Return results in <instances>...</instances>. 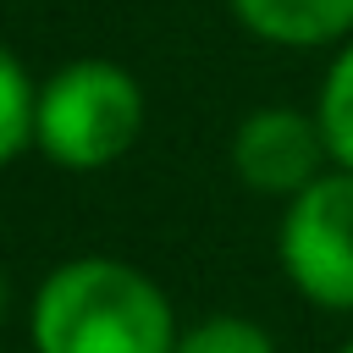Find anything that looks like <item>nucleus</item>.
I'll list each match as a JSON object with an SVG mask.
<instances>
[{"mask_svg":"<svg viewBox=\"0 0 353 353\" xmlns=\"http://www.w3.org/2000/svg\"><path fill=\"white\" fill-rule=\"evenodd\" d=\"M39 353H176L165 292L121 259H72L33 298Z\"/></svg>","mask_w":353,"mask_h":353,"instance_id":"1","label":"nucleus"},{"mask_svg":"<svg viewBox=\"0 0 353 353\" xmlns=\"http://www.w3.org/2000/svg\"><path fill=\"white\" fill-rule=\"evenodd\" d=\"M143 127V94L116 61H66L33 110V143L66 171H99L132 149Z\"/></svg>","mask_w":353,"mask_h":353,"instance_id":"2","label":"nucleus"},{"mask_svg":"<svg viewBox=\"0 0 353 353\" xmlns=\"http://www.w3.org/2000/svg\"><path fill=\"white\" fill-rule=\"evenodd\" d=\"M281 265L309 303L353 309V171L314 176L281 221Z\"/></svg>","mask_w":353,"mask_h":353,"instance_id":"3","label":"nucleus"},{"mask_svg":"<svg viewBox=\"0 0 353 353\" xmlns=\"http://www.w3.org/2000/svg\"><path fill=\"white\" fill-rule=\"evenodd\" d=\"M325 154L331 149H325L320 121H309L303 110H287V105L254 110L232 138V165L254 193H287V199L303 193Z\"/></svg>","mask_w":353,"mask_h":353,"instance_id":"4","label":"nucleus"},{"mask_svg":"<svg viewBox=\"0 0 353 353\" xmlns=\"http://www.w3.org/2000/svg\"><path fill=\"white\" fill-rule=\"evenodd\" d=\"M232 11L270 44H325L353 28V0H232Z\"/></svg>","mask_w":353,"mask_h":353,"instance_id":"5","label":"nucleus"},{"mask_svg":"<svg viewBox=\"0 0 353 353\" xmlns=\"http://www.w3.org/2000/svg\"><path fill=\"white\" fill-rule=\"evenodd\" d=\"M33 110H39V88L28 83L22 61L0 50V165L33 143Z\"/></svg>","mask_w":353,"mask_h":353,"instance_id":"6","label":"nucleus"},{"mask_svg":"<svg viewBox=\"0 0 353 353\" xmlns=\"http://www.w3.org/2000/svg\"><path fill=\"white\" fill-rule=\"evenodd\" d=\"M320 132H325L331 160H342L353 171V44L325 72V88H320Z\"/></svg>","mask_w":353,"mask_h":353,"instance_id":"7","label":"nucleus"},{"mask_svg":"<svg viewBox=\"0 0 353 353\" xmlns=\"http://www.w3.org/2000/svg\"><path fill=\"white\" fill-rule=\"evenodd\" d=\"M176 353H276V342L254 325V320H237V314H215L204 325H193Z\"/></svg>","mask_w":353,"mask_h":353,"instance_id":"8","label":"nucleus"},{"mask_svg":"<svg viewBox=\"0 0 353 353\" xmlns=\"http://www.w3.org/2000/svg\"><path fill=\"white\" fill-rule=\"evenodd\" d=\"M0 309H6V281H0Z\"/></svg>","mask_w":353,"mask_h":353,"instance_id":"9","label":"nucleus"},{"mask_svg":"<svg viewBox=\"0 0 353 353\" xmlns=\"http://www.w3.org/2000/svg\"><path fill=\"white\" fill-rule=\"evenodd\" d=\"M342 353H353V342H347V347H342Z\"/></svg>","mask_w":353,"mask_h":353,"instance_id":"10","label":"nucleus"}]
</instances>
